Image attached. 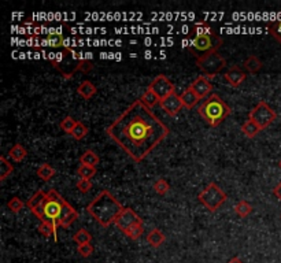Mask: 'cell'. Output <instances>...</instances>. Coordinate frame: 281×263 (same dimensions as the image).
<instances>
[{"instance_id": "ee69618b", "label": "cell", "mask_w": 281, "mask_h": 263, "mask_svg": "<svg viewBox=\"0 0 281 263\" xmlns=\"http://www.w3.org/2000/svg\"><path fill=\"white\" fill-rule=\"evenodd\" d=\"M280 219H281V215H280Z\"/></svg>"}, {"instance_id": "277c9868", "label": "cell", "mask_w": 281, "mask_h": 263, "mask_svg": "<svg viewBox=\"0 0 281 263\" xmlns=\"http://www.w3.org/2000/svg\"><path fill=\"white\" fill-rule=\"evenodd\" d=\"M53 66L59 73H61L65 78H71L76 71H80V63H81V58H78L77 53H74L70 48H65L63 53H58L55 55V58H50Z\"/></svg>"}, {"instance_id": "60d3db41", "label": "cell", "mask_w": 281, "mask_h": 263, "mask_svg": "<svg viewBox=\"0 0 281 263\" xmlns=\"http://www.w3.org/2000/svg\"><path fill=\"white\" fill-rule=\"evenodd\" d=\"M273 195L276 196V197H277V199H279V200L281 202V181L279 182V184H277V185H276V187H274Z\"/></svg>"}, {"instance_id": "7bdbcfd3", "label": "cell", "mask_w": 281, "mask_h": 263, "mask_svg": "<svg viewBox=\"0 0 281 263\" xmlns=\"http://www.w3.org/2000/svg\"><path fill=\"white\" fill-rule=\"evenodd\" d=\"M279 167H280V169H281V159H280V162H279Z\"/></svg>"}, {"instance_id": "4316f807", "label": "cell", "mask_w": 281, "mask_h": 263, "mask_svg": "<svg viewBox=\"0 0 281 263\" xmlns=\"http://www.w3.org/2000/svg\"><path fill=\"white\" fill-rule=\"evenodd\" d=\"M99 157L98 154H95L92 150H88L84 152L83 155L80 157V162L81 165H88V166H93L96 167V165H99Z\"/></svg>"}, {"instance_id": "83f0119b", "label": "cell", "mask_w": 281, "mask_h": 263, "mask_svg": "<svg viewBox=\"0 0 281 263\" xmlns=\"http://www.w3.org/2000/svg\"><path fill=\"white\" fill-rule=\"evenodd\" d=\"M14 172V166L8 162L4 155L0 157V181H4L10 174Z\"/></svg>"}, {"instance_id": "52a82bcc", "label": "cell", "mask_w": 281, "mask_h": 263, "mask_svg": "<svg viewBox=\"0 0 281 263\" xmlns=\"http://www.w3.org/2000/svg\"><path fill=\"white\" fill-rule=\"evenodd\" d=\"M196 66L199 70L206 75V78H214L217 74H220L221 71L227 66V60L225 58L217 53H210L202 55L196 58Z\"/></svg>"}, {"instance_id": "4dcf8cb0", "label": "cell", "mask_w": 281, "mask_h": 263, "mask_svg": "<svg viewBox=\"0 0 281 263\" xmlns=\"http://www.w3.org/2000/svg\"><path fill=\"white\" fill-rule=\"evenodd\" d=\"M77 174L80 175L81 180H91V178L95 177V174H96V167L88 165H81L77 169Z\"/></svg>"}, {"instance_id": "f1b7e54d", "label": "cell", "mask_w": 281, "mask_h": 263, "mask_svg": "<svg viewBox=\"0 0 281 263\" xmlns=\"http://www.w3.org/2000/svg\"><path fill=\"white\" fill-rule=\"evenodd\" d=\"M143 103H144L148 108H152V107H155L157 105H159L160 103V99L155 95V92L154 90H151L150 88L145 90L144 95L141 96V99H140Z\"/></svg>"}, {"instance_id": "4fadbf2b", "label": "cell", "mask_w": 281, "mask_h": 263, "mask_svg": "<svg viewBox=\"0 0 281 263\" xmlns=\"http://www.w3.org/2000/svg\"><path fill=\"white\" fill-rule=\"evenodd\" d=\"M78 218V212L74 210V207L71 206V204L66 202L65 199H63V206H62V214H61V218L58 221V225L61 226V228H70L71 224Z\"/></svg>"}, {"instance_id": "d590c367", "label": "cell", "mask_w": 281, "mask_h": 263, "mask_svg": "<svg viewBox=\"0 0 281 263\" xmlns=\"http://www.w3.org/2000/svg\"><path fill=\"white\" fill-rule=\"evenodd\" d=\"M70 135L73 136L76 140H83L84 137L88 135V128L84 125L83 122H80V121H78V122H77V125L74 126V129H73V132H71Z\"/></svg>"}, {"instance_id": "8d00e7d4", "label": "cell", "mask_w": 281, "mask_h": 263, "mask_svg": "<svg viewBox=\"0 0 281 263\" xmlns=\"http://www.w3.org/2000/svg\"><path fill=\"white\" fill-rule=\"evenodd\" d=\"M23 207H25V203H23L22 200H21L18 196H14V197H11V199L8 200L7 209L11 211V212H14V214L19 212V211L22 210Z\"/></svg>"}, {"instance_id": "3957f363", "label": "cell", "mask_w": 281, "mask_h": 263, "mask_svg": "<svg viewBox=\"0 0 281 263\" xmlns=\"http://www.w3.org/2000/svg\"><path fill=\"white\" fill-rule=\"evenodd\" d=\"M198 113L206 121V123H209L211 128H217L221 122H224L230 115L232 108L220 98V95L211 93L199 105Z\"/></svg>"}, {"instance_id": "2e32d148", "label": "cell", "mask_w": 281, "mask_h": 263, "mask_svg": "<svg viewBox=\"0 0 281 263\" xmlns=\"http://www.w3.org/2000/svg\"><path fill=\"white\" fill-rule=\"evenodd\" d=\"M36 47H51V48H66L65 37L61 33H50L46 37L41 38Z\"/></svg>"}, {"instance_id": "f35d334b", "label": "cell", "mask_w": 281, "mask_h": 263, "mask_svg": "<svg viewBox=\"0 0 281 263\" xmlns=\"http://www.w3.org/2000/svg\"><path fill=\"white\" fill-rule=\"evenodd\" d=\"M93 251H95V248H93V245H92L91 243L89 244H84V245H78V252L84 258H89L93 254Z\"/></svg>"}, {"instance_id": "e0dca14e", "label": "cell", "mask_w": 281, "mask_h": 263, "mask_svg": "<svg viewBox=\"0 0 281 263\" xmlns=\"http://www.w3.org/2000/svg\"><path fill=\"white\" fill-rule=\"evenodd\" d=\"M58 224H53V221H48V219H44L40 222L38 225V232L40 234H43L44 237H50V236H53L55 237V241H58V232H56V228H58Z\"/></svg>"}, {"instance_id": "8992f818", "label": "cell", "mask_w": 281, "mask_h": 263, "mask_svg": "<svg viewBox=\"0 0 281 263\" xmlns=\"http://www.w3.org/2000/svg\"><path fill=\"white\" fill-rule=\"evenodd\" d=\"M221 45H222V37L214 33L210 36H193L188 45V50L193 56L199 58L206 53H217Z\"/></svg>"}, {"instance_id": "6da1fadb", "label": "cell", "mask_w": 281, "mask_h": 263, "mask_svg": "<svg viewBox=\"0 0 281 263\" xmlns=\"http://www.w3.org/2000/svg\"><path fill=\"white\" fill-rule=\"evenodd\" d=\"M106 132L129 158L139 163L166 139L170 129L139 99L107 128Z\"/></svg>"}, {"instance_id": "30bf717a", "label": "cell", "mask_w": 281, "mask_h": 263, "mask_svg": "<svg viewBox=\"0 0 281 263\" xmlns=\"http://www.w3.org/2000/svg\"><path fill=\"white\" fill-rule=\"evenodd\" d=\"M148 88H150L151 90H154V92H155V95H157L160 100L166 99L167 96H170L172 93H175L176 92L175 84L172 83V81L167 78L166 75H163V74L157 75V77L152 80V83L150 84V87H148Z\"/></svg>"}, {"instance_id": "f546056e", "label": "cell", "mask_w": 281, "mask_h": 263, "mask_svg": "<svg viewBox=\"0 0 281 263\" xmlns=\"http://www.w3.org/2000/svg\"><path fill=\"white\" fill-rule=\"evenodd\" d=\"M123 234L126 236V237H129L132 240H137L141 234H143V221H140V222H137L135 225H132L130 228H128Z\"/></svg>"}, {"instance_id": "7402d4cb", "label": "cell", "mask_w": 281, "mask_h": 263, "mask_svg": "<svg viewBox=\"0 0 281 263\" xmlns=\"http://www.w3.org/2000/svg\"><path fill=\"white\" fill-rule=\"evenodd\" d=\"M46 200L47 192H44V191H37V192L26 202V207L31 211L35 210V209H37V207H40V206H43V204L46 203Z\"/></svg>"}, {"instance_id": "ac0fdd59", "label": "cell", "mask_w": 281, "mask_h": 263, "mask_svg": "<svg viewBox=\"0 0 281 263\" xmlns=\"http://www.w3.org/2000/svg\"><path fill=\"white\" fill-rule=\"evenodd\" d=\"M96 87L91 83V81H88V80H85L83 83L78 85V88H77V93L80 95V96H83L85 100H89L92 99L95 95H96Z\"/></svg>"}, {"instance_id": "44dd1931", "label": "cell", "mask_w": 281, "mask_h": 263, "mask_svg": "<svg viewBox=\"0 0 281 263\" xmlns=\"http://www.w3.org/2000/svg\"><path fill=\"white\" fill-rule=\"evenodd\" d=\"M8 157L13 159L14 162H22L23 159L28 157V151H26V148L23 147L22 144L16 143L11 147V150L8 151Z\"/></svg>"}, {"instance_id": "5bb4252c", "label": "cell", "mask_w": 281, "mask_h": 263, "mask_svg": "<svg viewBox=\"0 0 281 263\" xmlns=\"http://www.w3.org/2000/svg\"><path fill=\"white\" fill-rule=\"evenodd\" d=\"M190 88L196 93V96H198L199 99L210 96V93H211L214 89L213 84L210 83L209 78H206V77H198L193 83L191 84Z\"/></svg>"}, {"instance_id": "ab89813d", "label": "cell", "mask_w": 281, "mask_h": 263, "mask_svg": "<svg viewBox=\"0 0 281 263\" xmlns=\"http://www.w3.org/2000/svg\"><path fill=\"white\" fill-rule=\"evenodd\" d=\"M91 188H92L91 180H80L78 182H77V189H78L80 192H83V193L89 192Z\"/></svg>"}, {"instance_id": "9a60e30c", "label": "cell", "mask_w": 281, "mask_h": 263, "mask_svg": "<svg viewBox=\"0 0 281 263\" xmlns=\"http://www.w3.org/2000/svg\"><path fill=\"white\" fill-rule=\"evenodd\" d=\"M224 77H225V80L230 84V87L237 88V87H240V85H242V83L246 81L247 74H246V71L242 70L239 66H232V68L229 69L228 71L224 74Z\"/></svg>"}, {"instance_id": "603a6c76", "label": "cell", "mask_w": 281, "mask_h": 263, "mask_svg": "<svg viewBox=\"0 0 281 263\" xmlns=\"http://www.w3.org/2000/svg\"><path fill=\"white\" fill-rule=\"evenodd\" d=\"M244 69H246V71H248L251 74H255V73H258L259 70L262 69V62L259 60L258 56H255V55H251L248 56L247 59L244 60L243 63Z\"/></svg>"}, {"instance_id": "484cf974", "label": "cell", "mask_w": 281, "mask_h": 263, "mask_svg": "<svg viewBox=\"0 0 281 263\" xmlns=\"http://www.w3.org/2000/svg\"><path fill=\"white\" fill-rule=\"evenodd\" d=\"M233 210H235L237 217L246 218V217H248L251 212H252V206H251L247 200H240V202H237V203L235 204Z\"/></svg>"}, {"instance_id": "5b68a950", "label": "cell", "mask_w": 281, "mask_h": 263, "mask_svg": "<svg viewBox=\"0 0 281 263\" xmlns=\"http://www.w3.org/2000/svg\"><path fill=\"white\" fill-rule=\"evenodd\" d=\"M227 199H228V196L220 188V185L217 182H209L198 196L199 202L210 212H215L227 202Z\"/></svg>"}, {"instance_id": "836d02e7", "label": "cell", "mask_w": 281, "mask_h": 263, "mask_svg": "<svg viewBox=\"0 0 281 263\" xmlns=\"http://www.w3.org/2000/svg\"><path fill=\"white\" fill-rule=\"evenodd\" d=\"M73 240L76 241L77 245H84V244H89L92 241V236L88 230L85 229H80L77 233H74L73 236Z\"/></svg>"}, {"instance_id": "cb8c5ba5", "label": "cell", "mask_w": 281, "mask_h": 263, "mask_svg": "<svg viewBox=\"0 0 281 263\" xmlns=\"http://www.w3.org/2000/svg\"><path fill=\"white\" fill-rule=\"evenodd\" d=\"M55 173H56V172H55V169H53L51 165H48V163H43V165H40L37 167V170H36V175H37L40 180L44 181V182L51 180L53 175H55Z\"/></svg>"}, {"instance_id": "74e56055", "label": "cell", "mask_w": 281, "mask_h": 263, "mask_svg": "<svg viewBox=\"0 0 281 263\" xmlns=\"http://www.w3.org/2000/svg\"><path fill=\"white\" fill-rule=\"evenodd\" d=\"M169 189H170V185H169V182L165 178H159V180H157L154 182V191L158 195H165V193L169 192Z\"/></svg>"}, {"instance_id": "d4e9b609", "label": "cell", "mask_w": 281, "mask_h": 263, "mask_svg": "<svg viewBox=\"0 0 281 263\" xmlns=\"http://www.w3.org/2000/svg\"><path fill=\"white\" fill-rule=\"evenodd\" d=\"M261 130H262V129L259 128L258 125H257L254 121H251V120H247L246 122H244L243 125H242V132H243L244 135L247 136L248 139H254V137H257Z\"/></svg>"}, {"instance_id": "ffe728a7", "label": "cell", "mask_w": 281, "mask_h": 263, "mask_svg": "<svg viewBox=\"0 0 281 263\" xmlns=\"http://www.w3.org/2000/svg\"><path fill=\"white\" fill-rule=\"evenodd\" d=\"M145 240H147V243L151 245V247H154V248H158V247H160L163 243H165V234L160 232L159 229H152L150 233L147 234V237H145Z\"/></svg>"}, {"instance_id": "d6986e66", "label": "cell", "mask_w": 281, "mask_h": 263, "mask_svg": "<svg viewBox=\"0 0 281 263\" xmlns=\"http://www.w3.org/2000/svg\"><path fill=\"white\" fill-rule=\"evenodd\" d=\"M180 99H181L182 105H184L185 108H193L195 105H198L199 100H200V99L196 96V93L191 89L190 87L180 95Z\"/></svg>"}, {"instance_id": "8fae6325", "label": "cell", "mask_w": 281, "mask_h": 263, "mask_svg": "<svg viewBox=\"0 0 281 263\" xmlns=\"http://www.w3.org/2000/svg\"><path fill=\"white\" fill-rule=\"evenodd\" d=\"M140 221H143V219L140 218L135 211L132 210L130 207H125V209L122 210L121 214L117 217V219L114 221V224L115 226L121 230L122 233H123L128 228H130L132 225H135L137 222H140Z\"/></svg>"}, {"instance_id": "d6a6232c", "label": "cell", "mask_w": 281, "mask_h": 263, "mask_svg": "<svg viewBox=\"0 0 281 263\" xmlns=\"http://www.w3.org/2000/svg\"><path fill=\"white\" fill-rule=\"evenodd\" d=\"M267 30L279 41V44L281 45V18L267 23Z\"/></svg>"}, {"instance_id": "b9f144b4", "label": "cell", "mask_w": 281, "mask_h": 263, "mask_svg": "<svg viewBox=\"0 0 281 263\" xmlns=\"http://www.w3.org/2000/svg\"><path fill=\"white\" fill-rule=\"evenodd\" d=\"M228 263H244L240 258H237V256H235V258H232V259H229Z\"/></svg>"}, {"instance_id": "7c38bea8", "label": "cell", "mask_w": 281, "mask_h": 263, "mask_svg": "<svg viewBox=\"0 0 281 263\" xmlns=\"http://www.w3.org/2000/svg\"><path fill=\"white\" fill-rule=\"evenodd\" d=\"M159 105L162 107V110H165V113L169 114L170 117H176L184 107L181 99H180V95H177L176 92L172 93L170 96H167L166 99L160 100Z\"/></svg>"}, {"instance_id": "1f68e13d", "label": "cell", "mask_w": 281, "mask_h": 263, "mask_svg": "<svg viewBox=\"0 0 281 263\" xmlns=\"http://www.w3.org/2000/svg\"><path fill=\"white\" fill-rule=\"evenodd\" d=\"M214 35V30L206 22H196L193 25V36H210Z\"/></svg>"}, {"instance_id": "ba28073f", "label": "cell", "mask_w": 281, "mask_h": 263, "mask_svg": "<svg viewBox=\"0 0 281 263\" xmlns=\"http://www.w3.org/2000/svg\"><path fill=\"white\" fill-rule=\"evenodd\" d=\"M277 118V114L266 102L261 100L248 114V120L254 121L261 129L269 128Z\"/></svg>"}, {"instance_id": "9c48e42d", "label": "cell", "mask_w": 281, "mask_h": 263, "mask_svg": "<svg viewBox=\"0 0 281 263\" xmlns=\"http://www.w3.org/2000/svg\"><path fill=\"white\" fill-rule=\"evenodd\" d=\"M62 206H63V197L55 189H50L47 192L46 203L43 204L44 218L53 221V224H58L62 214Z\"/></svg>"}, {"instance_id": "e575fe53", "label": "cell", "mask_w": 281, "mask_h": 263, "mask_svg": "<svg viewBox=\"0 0 281 263\" xmlns=\"http://www.w3.org/2000/svg\"><path fill=\"white\" fill-rule=\"evenodd\" d=\"M77 122L78 121H76L73 117H70V115H68V117H65L63 120L61 121V123H59V128L65 132V133H71L73 132V129H74V126L77 125Z\"/></svg>"}, {"instance_id": "7a4b0ae2", "label": "cell", "mask_w": 281, "mask_h": 263, "mask_svg": "<svg viewBox=\"0 0 281 263\" xmlns=\"http://www.w3.org/2000/svg\"><path fill=\"white\" fill-rule=\"evenodd\" d=\"M123 209L125 207H122V204L117 200V197L105 189L87 206L85 210L100 226L107 228L111 224H114V221Z\"/></svg>"}]
</instances>
